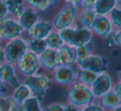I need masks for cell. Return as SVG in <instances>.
I'll return each instance as SVG.
<instances>
[{"label":"cell","instance_id":"4","mask_svg":"<svg viewBox=\"0 0 121 111\" xmlns=\"http://www.w3.org/2000/svg\"><path fill=\"white\" fill-rule=\"evenodd\" d=\"M50 83L51 80L45 76L34 75L27 76L23 80V85L28 88L31 94L40 99L49 89Z\"/></svg>","mask_w":121,"mask_h":111},{"label":"cell","instance_id":"30","mask_svg":"<svg viewBox=\"0 0 121 111\" xmlns=\"http://www.w3.org/2000/svg\"><path fill=\"white\" fill-rule=\"evenodd\" d=\"M104 44L109 49L116 46V32L112 30L106 37H104Z\"/></svg>","mask_w":121,"mask_h":111},{"label":"cell","instance_id":"26","mask_svg":"<svg viewBox=\"0 0 121 111\" xmlns=\"http://www.w3.org/2000/svg\"><path fill=\"white\" fill-rule=\"evenodd\" d=\"M27 43V51L32 52L36 56H39L47 48L45 40H34L29 39Z\"/></svg>","mask_w":121,"mask_h":111},{"label":"cell","instance_id":"12","mask_svg":"<svg viewBox=\"0 0 121 111\" xmlns=\"http://www.w3.org/2000/svg\"><path fill=\"white\" fill-rule=\"evenodd\" d=\"M91 30L99 37H104L112 31V24L107 17L96 14Z\"/></svg>","mask_w":121,"mask_h":111},{"label":"cell","instance_id":"8","mask_svg":"<svg viewBox=\"0 0 121 111\" xmlns=\"http://www.w3.org/2000/svg\"><path fill=\"white\" fill-rule=\"evenodd\" d=\"M38 60L41 67L49 72H52L56 67L60 66V60L58 51L47 48L38 56Z\"/></svg>","mask_w":121,"mask_h":111},{"label":"cell","instance_id":"33","mask_svg":"<svg viewBox=\"0 0 121 111\" xmlns=\"http://www.w3.org/2000/svg\"><path fill=\"white\" fill-rule=\"evenodd\" d=\"M83 109H84V111H104V109L100 105H99L98 104H93V103L84 107Z\"/></svg>","mask_w":121,"mask_h":111},{"label":"cell","instance_id":"31","mask_svg":"<svg viewBox=\"0 0 121 111\" xmlns=\"http://www.w3.org/2000/svg\"><path fill=\"white\" fill-rule=\"evenodd\" d=\"M8 15H9V12H8V8L5 2L0 1V22L8 18Z\"/></svg>","mask_w":121,"mask_h":111},{"label":"cell","instance_id":"21","mask_svg":"<svg viewBox=\"0 0 121 111\" xmlns=\"http://www.w3.org/2000/svg\"><path fill=\"white\" fill-rule=\"evenodd\" d=\"M26 4H28V7L33 9L37 12H47L51 9L54 8L57 4L55 0H28L26 1Z\"/></svg>","mask_w":121,"mask_h":111},{"label":"cell","instance_id":"3","mask_svg":"<svg viewBox=\"0 0 121 111\" xmlns=\"http://www.w3.org/2000/svg\"><path fill=\"white\" fill-rule=\"evenodd\" d=\"M78 9L70 2H66V4L59 11L54 20L52 26L56 31H61L65 28L71 27L77 17Z\"/></svg>","mask_w":121,"mask_h":111},{"label":"cell","instance_id":"36","mask_svg":"<svg viewBox=\"0 0 121 111\" xmlns=\"http://www.w3.org/2000/svg\"><path fill=\"white\" fill-rule=\"evenodd\" d=\"M116 46L121 48V30L116 31Z\"/></svg>","mask_w":121,"mask_h":111},{"label":"cell","instance_id":"37","mask_svg":"<svg viewBox=\"0 0 121 111\" xmlns=\"http://www.w3.org/2000/svg\"><path fill=\"white\" fill-rule=\"evenodd\" d=\"M4 60H5V57H4V51L3 49L0 48V63L3 62Z\"/></svg>","mask_w":121,"mask_h":111},{"label":"cell","instance_id":"29","mask_svg":"<svg viewBox=\"0 0 121 111\" xmlns=\"http://www.w3.org/2000/svg\"><path fill=\"white\" fill-rule=\"evenodd\" d=\"M109 21L116 27L117 31L121 30V8L115 7L109 13Z\"/></svg>","mask_w":121,"mask_h":111},{"label":"cell","instance_id":"16","mask_svg":"<svg viewBox=\"0 0 121 111\" xmlns=\"http://www.w3.org/2000/svg\"><path fill=\"white\" fill-rule=\"evenodd\" d=\"M92 37V32L90 29L81 28L79 27H76L74 30L72 40L71 42V47L75 48L83 46L88 42H91Z\"/></svg>","mask_w":121,"mask_h":111},{"label":"cell","instance_id":"2","mask_svg":"<svg viewBox=\"0 0 121 111\" xmlns=\"http://www.w3.org/2000/svg\"><path fill=\"white\" fill-rule=\"evenodd\" d=\"M4 51L7 63L17 65L24 54L27 51V43L22 38L17 37L8 42Z\"/></svg>","mask_w":121,"mask_h":111},{"label":"cell","instance_id":"15","mask_svg":"<svg viewBox=\"0 0 121 111\" xmlns=\"http://www.w3.org/2000/svg\"><path fill=\"white\" fill-rule=\"evenodd\" d=\"M60 56V66H72L76 64V48L69 45H64L58 50Z\"/></svg>","mask_w":121,"mask_h":111},{"label":"cell","instance_id":"20","mask_svg":"<svg viewBox=\"0 0 121 111\" xmlns=\"http://www.w3.org/2000/svg\"><path fill=\"white\" fill-rule=\"evenodd\" d=\"M117 1L114 0H96L94 11L97 15L104 16L109 13L113 9L116 7Z\"/></svg>","mask_w":121,"mask_h":111},{"label":"cell","instance_id":"38","mask_svg":"<svg viewBox=\"0 0 121 111\" xmlns=\"http://www.w3.org/2000/svg\"><path fill=\"white\" fill-rule=\"evenodd\" d=\"M4 83L2 82V81H0V97L2 96L3 93H4Z\"/></svg>","mask_w":121,"mask_h":111},{"label":"cell","instance_id":"7","mask_svg":"<svg viewBox=\"0 0 121 111\" xmlns=\"http://www.w3.org/2000/svg\"><path fill=\"white\" fill-rule=\"evenodd\" d=\"M23 32L18 22L13 18H6L0 22V39L13 40Z\"/></svg>","mask_w":121,"mask_h":111},{"label":"cell","instance_id":"27","mask_svg":"<svg viewBox=\"0 0 121 111\" xmlns=\"http://www.w3.org/2000/svg\"><path fill=\"white\" fill-rule=\"evenodd\" d=\"M30 95L31 92L28 88L24 85H20L17 89H15L12 96L17 104H22L27 98L30 97Z\"/></svg>","mask_w":121,"mask_h":111},{"label":"cell","instance_id":"41","mask_svg":"<svg viewBox=\"0 0 121 111\" xmlns=\"http://www.w3.org/2000/svg\"><path fill=\"white\" fill-rule=\"evenodd\" d=\"M16 111H22V107H21V104H18V105H17V109H16Z\"/></svg>","mask_w":121,"mask_h":111},{"label":"cell","instance_id":"11","mask_svg":"<svg viewBox=\"0 0 121 111\" xmlns=\"http://www.w3.org/2000/svg\"><path fill=\"white\" fill-rule=\"evenodd\" d=\"M0 81L9 84L13 89H17L21 85L16 76L13 66L9 63H4L0 66Z\"/></svg>","mask_w":121,"mask_h":111},{"label":"cell","instance_id":"35","mask_svg":"<svg viewBox=\"0 0 121 111\" xmlns=\"http://www.w3.org/2000/svg\"><path fill=\"white\" fill-rule=\"evenodd\" d=\"M81 109L76 106L73 105V104H70V103H67L64 105V111H80Z\"/></svg>","mask_w":121,"mask_h":111},{"label":"cell","instance_id":"5","mask_svg":"<svg viewBox=\"0 0 121 111\" xmlns=\"http://www.w3.org/2000/svg\"><path fill=\"white\" fill-rule=\"evenodd\" d=\"M41 68L38 56L27 51L17 64V71L24 77L34 76Z\"/></svg>","mask_w":121,"mask_h":111},{"label":"cell","instance_id":"17","mask_svg":"<svg viewBox=\"0 0 121 111\" xmlns=\"http://www.w3.org/2000/svg\"><path fill=\"white\" fill-rule=\"evenodd\" d=\"M99 105H100L103 109L105 110H113L118 106L121 105L120 99L118 98V96L114 94V91L111 90L109 92L104 94L100 98H99Z\"/></svg>","mask_w":121,"mask_h":111},{"label":"cell","instance_id":"28","mask_svg":"<svg viewBox=\"0 0 121 111\" xmlns=\"http://www.w3.org/2000/svg\"><path fill=\"white\" fill-rule=\"evenodd\" d=\"M17 105L13 96L0 97V111H16Z\"/></svg>","mask_w":121,"mask_h":111},{"label":"cell","instance_id":"9","mask_svg":"<svg viewBox=\"0 0 121 111\" xmlns=\"http://www.w3.org/2000/svg\"><path fill=\"white\" fill-rule=\"evenodd\" d=\"M79 67L82 70L92 71L97 75H101L107 71L108 62L105 58L101 56L91 55L89 59Z\"/></svg>","mask_w":121,"mask_h":111},{"label":"cell","instance_id":"34","mask_svg":"<svg viewBox=\"0 0 121 111\" xmlns=\"http://www.w3.org/2000/svg\"><path fill=\"white\" fill-rule=\"evenodd\" d=\"M112 90L114 91V94L118 96V98H119L121 101V83L118 82L117 84L114 85L113 86Z\"/></svg>","mask_w":121,"mask_h":111},{"label":"cell","instance_id":"19","mask_svg":"<svg viewBox=\"0 0 121 111\" xmlns=\"http://www.w3.org/2000/svg\"><path fill=\"white\" fill-rule=\"evenodd\" d=\"M92 51L93 43L91 42L79 47H76V65L78 66H81L82 64H84L92 55Z\"/></svg>","mask_w":121,"mask_h":111},{"label":"cell","instance_id":"25","mask_svg":"<svg viewBox=\"0 0 121 111\" xmlns=\"http://www.w3.org/2000/svg\"><path fill=\"white\" fill-rule=\"evenodd\" d=\"M22 111H44L41 105V100L37 97H29L21 104Z\"/></svg>","mask_w":121,"mask_h":111},{"label":"cell","instance_id":"1","mask_svg":"<svg viewBox=\"0 0 121 111\" xmlns=\"http://www.w3.org/2000/svg\"><path fill=\"white\" fill-rule=\"evenodd\" d=\"M65 95L67 99L68 103L80 109L92 104L95 99L91 88L79 84L76 81L68 87Z\"/></svg>","mask_w":121,"mask_h":111},{"label":"cell","instance_id":"39","mask_svg":"<svg viewBox=\"0 0 121 111\" xmlns=\"http://www.w3.org/2000/svg\"><path fill=\"white\" fill-rule=\"evenodd\" d=\"M118 79H119V82L121 83V70L118 73Z\"/></svg>","mask_w":121,"mask_h":111},{"label":"cell","instance_id":"18","mask_svg":"<svg viewBox=\"0 0 121 111\" xmlns=\"http://www.w3.org/2000/svg\"><path fill=\"white\" fill-rule=\"evenodd\" d=\"M95 16L96 13L94 9L81 11V13L77 15V27L91 30Z\"/></svg>","mask_w":121,"mask_h":111},{"label":"cell","instance_id":"32","mask_svg":"<svg viewBox=\"0 0 121 111\" xmlns=\"http://www.w3.org/2000/svg\"><path fill=\"white\" fill-rule=\"evenodd\" d=\"M44 111H64V105L60 104H52L47 106Z\"/></svg>","mask_w":121,"mask_h":111},{"label":"cell","instance_id":"23","mask_svg":"<svg viewBox=\"0 0 121 111\" xmlns=\"http://www.w3.org/2000/svg\"><path fill=\"white\" fill-rule=\"evenodd\" d=\"M44 40H45L47 47L51 50L58 51L64 45V42L60 38L58 32H51Z\"/></svg>","mask_w":121,"mask_h":111},{"label":"cell","instance_id":"43","mask_svg":"<svg viewBox=\"0 0 121 111\" xmlns=\"http://www.w3.org/2000/svg\"><path fill=\"white\" fill-rule=\"evenodd\" d=\"M0 42H1V39H0Z\"/></svg>","mask_w":121,"mask_h":111},{"label":"cell","instance_id":"13","mask_svg":"<svg viewBox=\"0 0 121 111\" xmlns=\"http://www.w3.org/2000/svg\"><path fill=\"white\" fill-rule=\"evenodd\" d=\"M52 23L48 22H38L27 31V35L30 39L44 40L52 31Z\"/></svg>","mask_w":121,"mask_h":111},{"label":"cell","instance_id":"24","mask_svg":"<svg viewBox=\"0 0 121 111\" xmlns=\"http://www.w3.org/2000/svg\"><path fill=\"white\" fill-rule=\"evenodd\" d=\"M7 5L8 8V12H9V15H11L12 17L18 18L24 11L25 8L23 6L24 2L22 1H4Z\"/></svg>","mask_w":121,"mask_h":111},{"label":"cell","instance_id":"42","mask_svg":"<svg viewBox=\"0 0 121 111\" xmlns=\"http://www.w3.org/2000/svg\"><path fill=\"white\" fill-rule=\"evenodd\" d=\"M117 4H120V5H119V6H118V7L121 8V1H119V2H117Z\"/></svg>","mask_w":121,"mask_h":111},{"label":"cell","instance_id":"14","mask_svg":"<svg viewBox=\"0 0 121 111\" xmlns=\"http://www.w3.org/2000/svg\"><path fill=\"white\" fill-rule=\"evenodd\" d=\"M39 14L38 12L33 9L28 7L25 8L21 16L18 17V23L23 31H28L37 22H38Z\"/></svg>","mask_w":121,"mask_h":111},{"label":"cell","instance_id":"10","mask_svg":"<svg viewBox=\"0 0 121 111\" xmlns=\"http://www.w3.org/2000/svg\"><path fill=\"white\" fill-rule=\"evenodd\" d=\"M91 87V90L94 98L99 99L112 90V81H111L110 76L105 73L99 75L97 79Z\"/></svg>","mask_w":121,"mask_h":111},{"label":"cell","instance_id":"6","mask_svg":"<svg viewBox=\"0 0 121 111\" xmlns=\"http://www.w3.org/2000/svg\"><path fill=\"white\" fill-rule=\"evenodd\" d=\"M51 80L57 85L70 86L76 81V76L71 66H60L51 72Z\"/></svg>","mask_w":121,"mask_h":111},{"label":"cell","instance_id":"40","mask_svg":"<svg viewBox=\"0 0 121 111\" xmlns=\"http://www.w3.org/2000/svg\"><path fill=\"white\" fill-rule=\"evenodd\" d=\"M112 111H121V105L118 106L117 108H115L114 109H113Z\"/></svg>","mask_w":121,"mask_h":111},{"label":"cell","instance_id":"22","mask_svg":"<svg viewBox=\"0 0 121 111\" xmlns=\"http://www.w3.org/2000/svg\"><path fill=\"white\" fill-rule=\"evenodd\" d=\"M98 76L99 75L95 74L92 71L81 69L77 76H76V82L89 87V86L92 85L93 83L95 81Z\"/></svg>","mask_w":121,"mask_h":111}]
</instances>
